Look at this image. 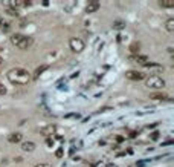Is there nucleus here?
<instances>
[{
  "mask_svg": "<svg viewBox=\"0 0 174 167\" xmlns=\"http://www.w3.org/2000/svg\"><path fill=\"white\" fill-rule=\"evenodd\" d=\"M151 100H170V97L165 94V92H154L150 95Z\"/></svg>",
  "mask_w": 174,
  "mask_h": 167,
  "instance_id": "nucleus-8",
  "label": "nucleus"
},
{
  "mask_svg": "<svg viewBox=\"0 0 174 167\" xmlns=\"http://www.w3.org/2000/svg\"><path fill=\"white\" fill-rule=\"evenodd\" d=\"M35 167H50V164H46V163H40V164H37Z\"/></svg>",
  "mask_w": 174,
  "mask_h": 167,
  "instance_id": "nucleus-18",
  "label": "nucleus"
},
{
  "mask_svg": "<svg viewBox=\"0 0 174 167\" xmlns=\"http://www.w3.org/2000/svg\"><path fill=\"white\" fill-rule=\"evenodd\" d=\"M165 28H167V31L173 32L174 31V19H168V20L165 22Z\"/></svg>",
  "mask_w": 174,
  "mask_h": 167,
  "instance_id": "nucleus-12",
  "label": "nucleus"
},
{
  "mask_svg": "<svg viewBox=\"0 0 174 167\" xmlns=\"http://www.w3.org/2000/svg\"><path fill=\"white\" fill-rule=\"evenodd\" d=\"M34 149H35V143H32V141H25L22 144V150H25V152H32Z\"/></svg>",
  "mask_w": 174,
  "mask_h": 167,
  "instance_id": "nucleus-9",
  "label": "nucleus"
},
{
  "mask_svg": "<svg viewBox=\"0 0 174 167\" xmlns=\"http://www.w3.org/2000/svg\"><path fill=\"white\" fill-rule=\"evenodd\" d=\"M2 63H3V58H2V57H0V65H2Z\"/></svg>",
  "mask_w": 174,
  "mask_h": 167,
  "instance_id": "nucleus-21",
  "label": "nucleus"
},
{
  "mask_svg": "<svg viewBox=\"0 0 174 167\" xmlns=\"http://www.w3.org/2000/svg\"><path fill=\"white\" fill-rule=\"evenodd\" d=\"M6 12H8L11 17H18V11H17V9H14V8H8V9H6Z\"/></svg>",
  "mask_w": 174,
  "mask_h": 167,
  "instance_id": "nucleus-15",
  "label": "nucleus"
},
{
  "mask_svg": "<svg viewBox=\"0 0 174 167\" xmlns=\"http://www.w3.org/2000/svg\"><path fill=\"white\" fill-rule=\"evenodd\" d=\"M99 9V2H96V0H93V2H89L86 6V12L87 14H92V12H95V11H98Z\"/></svg>",
  "mask_w": 174,
  "mask_h": 167,
  "instance_id": "nucleus-7",
  "label": "nucleus"
},
{
  "mask_svg": "<svg viewBox=\"0 0 174 167\" xmlns=\"http://www.w3.org/2000/svg\"><path fill=\"white\" fill-rule=\"evenodd\" d=\"M159 5H160L162 8H173V6H174V2H173V0H162Z\"/></svg>",
  "mask_w": 174,
  "mask_h": 167,
  "instance_id": "nucleus-13",
  "label": "nucleus"
},
{
  "mask_svg": "<svg viewBox=\"0 0 174 167\" xmlns=\"http://www.w3.org/2000/svg\"><path fill=\"white\" fill-rule=\"evenodd\" d=\"M145 84L153 89H162L165 87V80L159 75H150L148 78H145Z\"/></svg>",
  "mask_w": 174,
  "mask_h": 167,
  "instance_id": "nucleus-3",
  "label": "nucleus"
},
{
  "mask_svg": "<svg viewBox=\"0 0 174 167\" xmlns=\"http://www.w3.org/2000/svg\"><path fill=\"white\" fill-rule=\"evenodd\" d=\"M69 46H70V49L73 52H83L84 48H86V43H84L83 39H80V37H72L69 40Z\"/></svg>",
  "mask_w": 174,
  "mask_h": 167,
  "instance_id": "nucleus-4",
  "label": "nucleus"
},
{
  "mask_svg": "<svg viewBox=\"0 0 174 167\" xmlns=\"http://www.w3.org/2000/svg\"><path fill=\"white\" fill-rule=\"evenodd\" d=\"M2 25H3V17L0 15V26H2Z\"/></svg>",
  "mask_w": 174,
  "mask_h": 167,
  "instance_id": "nucleus-20",
  "label": "nucleus"
},
{
  "mask_svg": "<svg viewBox=\"0 0 174 167\" xmlns=\"http://www.w3.org/2000/svg\"><path fill=\"white\" fill-rule=\"evenodd\" d=\"M157 136H159V133H157V132H154V133L151 135V140H157Z\"/></svg>",
  "mask_w": 174,
  "mask_h": 167,
  "instance_id": "nucleus-19",
  "label": "nucleus"
},
{
  "mask_svg": "<svg viewBox=\"0 0 174 167\" xmlns=\"http://www.w3.org/2000/svg\"><path fill=\"white\" fill-rule=\"evenodd\" d=\"M6 94V87L3 84H0V95H5Z\"/></svg>",
  "mask_w": 174,
  "mask_h": 167,
  "instance_id": "nucleus-17",
  "label": "nucleus"
},
{
  "mask_svg": "<svg viewBox=\"0 0 174 167\" xmlns=\"http://www.w3.org/2000/svg\"><path fill=\"white\" fill-rule=\"evenodd\" d=\"M8 140H9V143H20V141L23 140V135L18 133V132H17V133H11Z\"/></svg>",
  "mask_w": 174,
  "mask_h": 167,
  "instance_id": "nucleus-10",
  "label": "nucleus"
},
{
  "mask_svg": "<svg viewBox=\"0 0 174 167\" xmlns=\"http://www.w3.org/2000/svg\"><path fill=\"white\" fill-rule=\"evenodd\" d=\"M46 69H47V66H46V65H44V66H42V68H37V69H35V74H34V78L40 77V75L43 74V72L46 71Z\"/></svg>",
  "mask_w": 174,
  "mask_h": 167,
  "instance_id": "nucleus-14",
  "label": "nucleus"
},
{
  "mask_svg": "<svg viewBox=\"0 0 174 167\" xmlns=\"http://www.w3.org/2000/svg\"><path fill=\"white\" fill-rule=\"evenodd\" d=\"M11 43L18 49H28L32 44V39L28 35H23V34H14L11 37Z\"/></svg>",
  "mask_w": 174,
  "mask_h": 167,
  "instance_id": "nucleus-2",
  "label": "nucleus"
},
{
  "mask_svg": "<svg viewBox=\"0 0 174 167\" xmlns=\"http://www.w3.org/2000/svg\"><path fill=\"white\" fill-rule=\"evenodd\" d=\"M40 132H42L43 135H52V133L55 132V127H53V126H47V127H43Z\"/></svg>",
  "mask_w": 174,
  "mask_h": 167,
  "instance_id": "nucleus-11",
  "label": "nucleus"
},
{
  "mask_svg": "<svg viewBox=\"0 0 174 167\" xmlns=\"http://www.w3.org/2000/svg\"><path fill=\"white\" fill-rule=\"evenodd\" d=\"M125 78L133 80V81H140V80H145V74L139 72V71H127L125 72Z\"/></svg>",
  "mask_w": 174,
  "mask_h": 167,
  "instance_id": "nucleus-5",
  "label": "nucleus"
},
{
  "mask_svg": "<svg viewBox=\"0 0 174 167\" xmlns=\"http://www.w3.org/2000/svg\"><path fill=\"white\" fill-rule=\"evenodd\" d=\"M8 80L12 84H28L31 81V74L26 71V69H22V68H12L8 71L6 74Z\"/></svg>",
  "mask_w": 174,
  "mask_h": 167,
  "instance_id": "nucleus-1",
  "label": "nucleus"
},
{
  "mask_svg": "<svg viewBox=\"0 0 174 167\" xmlns=\"http://www.w3.org/2000/svg\"><path fill=\"white\" fill-rule=\"evenodd\" d=\"M130 51L133 54H139V43H133L130 46Z\"/></svg>",
  "mask_w": 174,
  "mask_h": 167,
  "instance_id": "nucleus-16",
  "label": "nucleus"
},
{
  "mask_svg": "<svg viewBox=\"0 0 174 167\" xmlns=\"http://www.w3.org/2000/svg\"><path fill=\"white\" fill-rule=\"evenodd\" d=\"M130 60L136 61V63H139V65H142V66H147V65L150 63V61H148V57H145V55H140V54H137V55L131 57Z\"/></svg>",
  "mask_w": 174,
  "mask_h": 167,
  "instance_id": "nucleus-6",
  "label": "nucleus"
}]
</instances>
